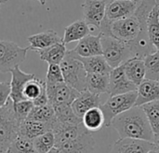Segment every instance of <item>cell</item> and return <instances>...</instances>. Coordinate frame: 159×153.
Returning <instances> with one entry per match:
<instances>
[{"instance_id": "30", "label": "cell", "mask_w": 159, "mask_h": 153, "mask_svg": "<svg viewBox=\"0 0 159 153\" xmlns=\"http://www.w3.org/2000/svg\"><path fill=\"white\" fill-rule=\"evenodd\" d=\"M7 151L10 153H37L33 139L19 135L12 141Z\"/></svg>"}, {"instance_id": "36", "label": "cell", "mask_w": 159, "mask_h": 153, "mask_svg": "<svg viewBox=\"0 0 159 153\" xmlns=\"http://www.w3.org/2000/svg\"><path fill=\"white\" fill-rule=\"evenodd\" d=\"M153 143L155 144V147L159 150V134H154V140Z\"/></svg>"}, {"instance_id": "7", "label": "cell", "mask_w": 159, "mask_h": 153, "mask_svg": "<svg viewBox=\"0 0 159 153\" xmlns=\"http://www.w3.org/2000/svg\"><path fill=\"white\" fill-rule=\"evenodd\" d=\"M47 93L48 103L55 108L59 106L72 105L75 99L80 94V92L70 87L65 82H61L53 85H47Z\"/></svg>"}, {"instance_id": "33", "label": "cell", "mask_w": 159, "mask_h": 153, "mask_svg": "<svg viewBox=\"0 0 159 153\" xmlns=\"http://www.w3.org/2000/svg\"><path fill=\"white\" fill-rule=\"evenodd\" d=\"M45 81H46L47 85H53V84L64 82L61 68L60 65H54V64L48 65Z\"/></svg>"}, {"instance_id": "4", "label": "cell", "mask_w": 159, "mask_h": 153, "mask_svg": "<svg viewBox=\"0 0 159 153\" xmlns=\"http://www.w3.org/2000/svg\"><path fill=\"white\" fill-rule=\"evenodd\" d=\"M102 56L112 68L123 65L132 57H136L129 43L115 38L113 36H102L101 38Z\"/></svg>"}, {"instance_id": "5", "label": "cell", "mask_w": 159, "mask_h": 153, "mask_svg": "<svg viewBox=\"0 0 159 153\" xmlns=\"http://www.w3.org/2000/svg\"><path fill=\"white\" fill-rule=\"evenodd\" d=\"M137 91L110 96L100 107L104 115V127H110L113 120L116 116L135 107Z\"/></svg>"}, {"instance_id": "44", "label": "cell", "mask_w": 159, "mask_h": 153, "mask_svg": "<svg viewBox=\"0 0 159 153\" xmlns=\"http://www.w3.org/2000/svg\"><path fill=\"white\" fill-rule=\"evenodd\" d=\"M102 1H105V2H108V1H110V0H102Z\"/></svg>"}, {"instance_id": "21", "label": "cell", "mask_w": 159, "mask_h": 153, "mask_svg": "<svg viewBox=\"0 0 159 153\" xmlns=\"http://www.w3.org/2000/svg\"><path fill=\"white\" fill-rule=\"evenodd\" d=\"M75 57L79 59L83 63L88 73L109 75L113 69L102 55H96L91 57Z\"/></svg>"}, {"instance_id": "31", "label": "cell", "mask_w": 159, "mask_h": 153, "mask_svg": "<svg viewBox=\"0 0 159 153\" xmlns=\"http://www.w3.org/2000/svg\"><path fill=\"white\" fill-rule=\"evenodd\" d=\"M33 140L37 153H47L55 147V136L52 131L46 132Z\"/></svg>"}, {"instance_id": "26", "label": "cell", "mask_w": 159, "mask_h": 153, "mask_svg": "<svg viewBox=\"0 0 159 153\" xmlns=\"http://www.w3.org/2000/svg\"><path fill=\"white\" fill-rule=\"evenodd\" d=\"M27 119L35 120L43 122L52 124V128L56 122V116L54 108L48 103L44 106H34L31 110Z\"/></svg>"}, {"instance_id": "42", "label": "cell", "mask_w": 159, "mask_h": 153, "mask_svg": "<svg viewBox=\"0 0 159 153\" xmlns=\"http://www.w3.org/2000/svg\"><path fill=\"white\" fill-rule=\"evenodd\" d=\"M132 1H135V2H137V3H138V2H139L140 0H132Z\"/></svg>"}, {"instance_id": "34", "label": "cell", "mask_w": 159, "mask_h": 153, "mask_svg": "<svg viewBox=\"0 0 159 153\" xmlns=\"http://www.w3.org/2000/svg\"><path fill=\"white\" fill-rule=\"evenodd\" d=\"M34 107V103L31 100H27V99L14 103V110L16 112L17 117L19 118V120L20 122H22L23 120L28 118V116Z\"/></svg>"}, {"instance_id": "19", "label": "cell", "mask_w": 159, "mask_h": 153, "mask_svg": "<svg viewBox=\"0 0 159 153\" xmlns=\"http://www.w3.org/2000/svg\"><path fill=\"white\" fill-rule=\"evenodd\" d=\"M125 73L129 79L135 85H139L145 79V65L142 57H132L123 64Z\"/></svg>"}, {"instance_id": "45", "label": "cell", "mask_w": 159, "mask_h": 153, "mask_svg": "<svg viewBox=\"0 0 159 153\" xmlns=\"http://www.w3.org/2000/svg\"><path fill=\"white\" fill-rule=\"evenodd\" d=\"M0 9H1V5H0Z\"/></svg>"}, {"instance_id": "38", "label": "cell", "mask_w": 159, "mask_h": 153, "mask_svg": "<svg viewBox=\"0 0 159 153\" xmlns=\"http://www.w3.org/2000/svg\"><path fill=\"white\" fill-rule=\"evenodd\" d=\"M147 153H159V150H157V148L155 147L154 149H152V150H151L150 151H148Z\"/></svg>"}, {"instance_id": "14", "label": "cell", "mask_w": 159, "mask_h": 153, "mask_svg": "<svg viewBox=\"0 0 159 153\" xmlns=\"http://www.w3.org/2000/svg\"><path fill=\"white\" fill-rule=\"evenodd\" d=\"M11 81H10V99L17 103L21 100H25L23 96V89L26 83L34 77V74H28L23 72L20 66L14 67L11 71Z\"/></svg>"}, {"instance_id": "13", "label": "cell", "mask_w": 159, "mask_h": 153, "mask_svg": "<svg viewBox=\"0 0 159 153\" xmlns=\"http://www.w3.org/2000/svg\"><path fill=\"white\" fill-rule=\"evenodd\" d=\"M154 148L155 144L147 140L119 138L113 144L110 153H147Z\"/></svg>"}, {"instance_id": "25", "label": "cell", "mask_w": 159, "mask_h": 153, "mask_svg": "<svg viewBox=\"0 0 159 153\" xmlns=\"http://www.w3.org/2000/svg\"><path fill=\"white\" fill-rule=\"evenodd\" d=\"M147 33L150 43L159 50V6L156 5L147 18Z\"/></svg>"}, {"instance_id": "16", "label": "cell", "mask_w": 159, "mask_h": 153, "mask_svg": "<svg viewBox=\"0 0 159 153\" xmlns=\"http://www.w3.org/2000/svg\"><path fill=\"white\" fill-rule=\"evenodd\" d=\"M101 105L102 99L100 95L86 90L81 92L80 94L75 99V101L72 103V108L78 117L82 118L87 111L93 108L101 107Z\"/></svg>"}, {"instance_id": "35", "label": "cell", "mask_w": 159, "mask_h": 153, "mask_svg": "<svg viewBox=\"0 0 159 153\" xmlns=\"http://www.w3.org/2000/svg\"><path fill=\"white\" fill-rule=\"evenodd\" d=\"M10 82L0 81V108L6 105L10 98Z\"/></svg>"}, {"instance_id": "23", "label": "cell", "mask_w": 159, "mask_h": 153, "mask_svg": "<svg viewBox=\"0 0 159 153\" xmlns=\"http://www.w3.org/2000/svg\"><path fill=\"white\" fill-rule=\"evenodd\" d=\"M82 122L91 133L101 130L104 126V115L101 108H93L87 111L82 117Z\"/></svg>"}, {"instance_id": "1", "label": "cell", "mask_w": 159, "mask_h": 153, "mask_svg": "<svg viewBox=\"0 0 159 153\" xmlns=\"http://www.w3.org/2000/svg\"><path fill=\"white\" fill-rule=\"evenodd\" d=\"M111 126L117 132L119 138L154 140V132L142 107H133L119 114L113 120Z\"/></svg>"}, {"instance_id": "41", "label": "cell", "mask_w": 159, "mask_h": 153, "mask_svg": "<svg viewBox=\"0 0 159 153\" xmlns=\"http://www.w3.org/2000/svg\"><path fill=\"white\" fill-rule=\"evenodd\" d=\"M156 3H157V6H159V0H156Z\"/></svg>"}, {"instance_id": "10", "label": "cell", "mask_w": 159, "mask_h": 153, "mask_svg": "<svg viewBox=\"0 0 159 153\" xmlns=\"http://www.w3.org/2000/svg\"><path fill=\"white\" fill-rule=\"evenodd\" d=\"M107 2L102 0H85L82 4L84 21L93 28L99 29L102 20L105 17Z\"/></svg>"}, {"instance_id": "39", "label": "cell", "mask_w": 159, "mask_h": 153, "mask_svg": "<svg viewBox=\"0 0 159 153\" xmlns=\"http://www.w3.org/2000/svg\"><path fill=\"white\" fill-rule=\"evenodd\" d=\"M42 6H44V5H46V2H47V0H37Z\"/></svg>"}, {"instance_id": "20", "label": "cell", "mask_w": 159, "mask_h": 153, "mask_svg": "<svg viewBox=\"0 0 159 153\" xmlns=\"http://www.w3.org/2000/svg\"><path fill=\"white\" fill-rule=\"evenodd\" d=\"M89 34H91L90 26L84 20H78L65 27L62 42L64 44H68L79 41Z\"/></svg>"}, {"instance_id": "40", "label": "cell", "mask_w": 159, "mask_h": 153, "mask_svg": "<svg viewBox=\"0 0 159 153\" xmlns=\"http://www.w3.org/2000/svg\"><path fill=\"white\" fill-rule=\"evenodd\" d=\"M7 0H0V5H2V4H5V3H7Z\"/></svg>"}, {"instance_id": "12", "label": "cell", "mask_w": 159, "mask_h": 153, "mask_svg": "<svg viewBox=\"0 0 159 153\" xmlns=\"http://www.w3.org/2000/svg\"><path fill=\"white\" fill-rule=\"evenodd\" d=\"M137 5V2L132 0H110L106 5L105 17L114 22L132 16L136 11Z\"/></svg>"}, {"instance_id": "18", "label": "cell", "mask_w": 159, "mask_h": 153, "mask_svg": "<svg viewBox=\"0 0 159 153\" xmlns=\"http://www.w3.org/2000/svg\"><path fill=\"white\" fill-rule=\"evenodd\" d=\"M48 131H52V124L35 120L25 119L20 122L19 128V136L34 139L36 136L43 135Z\"/></svg>"}, {"instance_id": "9", "label": "cell", "mask_w": 159, "mask_h": 153, "mask_svg": "<svg viewBox=\"0 0 159 153\" xmlns=\"http://www.w3.org/2000/svg\"><path fill=\"white\" fill-rule=\"evenodd\" d=\"M94 147L95 140L89 131H86L77 137L56 146L60 153H91Z\"/></svg>"}, {"instance_id": "2", "label": "cell", "mask_w": 159, "mask_h": 153, "mask_svg": "<svg viewBox=\"0 0 159 153\" xmlns=\"http://www.w3.org/2000/svg\"><path fill=\"white\" fill-rule=\"evenodd\" d=\"M20 121L14 110V103L9 98L0 108V153L7 151L12 141L19 135Z\"/></svg>"}, {"instance_id": "22", "label": "cell", "mask_w": 159, "mask_h": 153, "mask_svg": "<svg viewBox=\"0 0 159 153\" xmlns=\"http://www.w3.org/2000/svg\"><path fill=\"white\" fill-rule=\"evenodd\" d=\"M37 52L39 53L40 59L42 61L47 62L48 65L50 64L60 65L61 61L63 60L64 56L66 55L67 50H66L65 44L63 42H60L48 48L41 50Z\"/></svg>"}, {"instance_id": "32", "label": "cell", "mask_w": 159, "mask_h": 153, "mask_svg": "<svg viewBox=\"0 0 159 153\" xmlns=\"http://www.w3.org/2000/svg\"><path fill=\"white\" fill-rule=\"evenodd\" d=\"M142 108L149 120L153 132L155 133L159 125V100L145 104L142 106Z\"/></svg>"}, {"instance_id": "37", "label": "cell", "mask_w": 159, "mask_h": 153, "mask_svg": "<svg viewBox=\"0 0 159 153\" xmlns=\"http://www.w3.org/2000/svg\"><path fill=\"white\" fill-rule=\"evenodd\" d=\"M47 153H60V151H59V150L56 147H54L53 149H51L49 151H48Z\"/></svg>"}, {"instance_id": "17", "label": "cell", "mask_w": 159, "mask_h": 153, "mask_svg": "<svg viewBox=\"0 0 159 153\" xmlns=\"http://www.w3.org/2000/svg\"><path fill=\"white\" fill-rule=\"evenodd\" d=\"M27 40L30 43L29 50H34L36 52L57 43L62 42V38L60 37V36L51 29L30 36Z\"/></svg>"}, {"instance_id": "27", "label": "cell", "mask_w": 159, "mask_h": 153, "mask_svg": "<svg viewBox=\"0 0 159 153\" xmlns=\"http://www.w3.org/2000/svg\"><path fill=\"white\" fill-rule=\"evenodd\" d=\"M45 93H47L46 81L42 80L39 78H36L35 76L26 83L23 89L24 99L31 100L32 102L38 99Z\"/></svg>"}, {"instance_id": "28", "label": "cell", "mask_w": 159, "mask_h": 153, "mask_svg": "<svg viewBox=\"0 0 159 153\" xmlns=\"http://www.w3.org/2000/svg\"><path fill=\"white\" fill-rule=\"evenodd\" d=\"M55 116L58 122L61 124L76 125L82 122V118L78 117L72 108V105H64L54 108Z\"/></svg>"}, {"instance_id": "8", "label": "cell", "mask_w": 159, "mask_h": 153, "mask_svg": "<svg viewBox=\"0 0 159 153\" xmlns=\"http://www.w3.org/2000/svg\"><path fill=\"white\" fill-rule=\"evenodd\" d=\"M137 85L129 79L123 65L113 68L109 74V84L107 93L109 96L137 91Z\"/></svg>"}, {"instance_id": "15", "label": "cell", "mask_w": 159, "mask_h": 153, "mask_svg": "<svg viewBox=\"0 0 159 153\" xmlns=\"http://www.w3.org/2000/svg\"><path fill=\"white\" fill-rule=\"evenodd\" d=\"M159 100V81L144 79L137 87V99L135 107Z\"/></svg>"}, {"instance_id": "24", "label": "cell", "mask_w": 159, "mask_h": 153, "mask_svg": "<svg viewBox=\"0 0 159 153\" xmlns=\"http://www.w3.org/2000/svg\"><path fill=\"white\" fill-rule=\"evenodd\" d=\"M109 84V75L88 73L87 90L92 93L101 95L107 93Z\"/></svg>"}, {"instance_id": "11", "label": "cell", "mask_w": 159, "mask_h": 153, "mask_svg": "<svg viewBox=\"0 0 159 153\" xmlns=\"http://www.w3.org/2000/svg\"><path fill=\"white\" fill-rule=\"evenodd\" d=\"M101 38V33L96 36L89 34L84 38L80 39L75 49L67 50V52L73 56L77 57H91L96 55H102Z\"/></svg>"}, {"instance_id": "3", "label": "cell", "mask_w": 159, "mask_h": 153, "mask_svg": "<svg viewBox=\"0 0 159 153\" xmlns=\"http://www.w3.org/2000/svg\"><path fill=\"white\" fill-rule=\"evenodd\" d=\"M60 66L61 68L64 82L67 85L80 93L87 90L88 72L79 59L66 52Z\"/></svg>"}, {"instance_id": "29", "label": "cell", "mask_w": 159, "mask_h": 153, "mask_svg": "<svg viewBox=\"0 0 159 153\" xmlns=\"http://www.w3.org/2000/svg\"><path fill=\"white\" fill-rule=\"evenodd\" d=\"M145 79L159 81V50H156L144 56Z\"/></svg>"}, {"instance_id": "43", "label": "cell", "mask_w": 159, "mask_h": 153, "mask_svg": "<svg viewBox=\"0 0 159 153\" xmlns=\"http://www.w3.org/2000/svg\"><path fill=\"white\" fill-rule=\"evenodd\" d=\"M1 153H10V152H8V151H4V152H1Z\"/></svg>"}, {"instance_id": "6", "label": "cell", "mask_w": 159, "mask_h": 153, "mask_svg": "<svg viewBox=\"0 0 159 153\" xmlns=\"http://www.w3.org/2000/svg\"><path fill=\"white\" fill-rule=\"evenodd\" d=\"M29 47L22 48L12 41L0 40V72L7 73L20 66L24 62Z\"/></svg>"}]
</instances>
